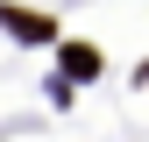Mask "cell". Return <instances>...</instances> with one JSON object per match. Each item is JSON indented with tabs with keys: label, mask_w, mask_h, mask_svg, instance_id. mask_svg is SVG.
Here are the masks:
<instances>
[{
	"label": "cell",
	"mask_w": 149,
	"mask_h": 142,
	"mask_svg": "<svg viewBox=\"0 0 149 142\" xmlns=\"http://www.w3.org/2000/svg\"><path fill=\"white\" fill-rule=\"evenodd\" d=\"M57 64H64V78H100V50L92 43H57Z\"/></svg>",
	"instance_id": "obj_2"
},
{
	"label": "cell",
	"mask_w": 149,
	"mask_h": 142,
	"mask_svg": "<svg viewBox=\"0 0 149 142\" xmlns=\"http://www.w3.org/2000/svg\"><path fill=\"white\" fill-rule=\"evenodd\" d=\"M0 29L7 36H22V43H57V22H50V14H36V7H0Z\"/></svg>",
	"instance_id": "obj_1"
}]
</instances>
